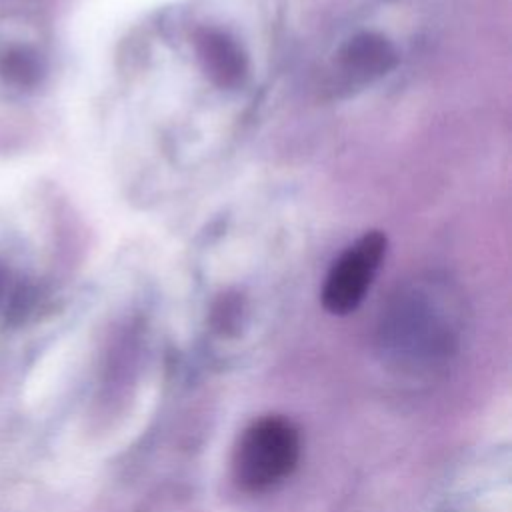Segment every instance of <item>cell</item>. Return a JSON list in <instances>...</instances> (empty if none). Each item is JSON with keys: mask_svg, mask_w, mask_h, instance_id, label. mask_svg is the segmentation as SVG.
<instances>
[{"mask_svg": "<svg viewBox=\"0 0 512 512\" xmlns=\"http://www.w3.org/2000/svg\"><path fill=\"white\" fill-rule=\"evenodd\" d=\"M450 294L436 282H416L396 294L382 324L384 340L408 354L436 352L452 338Z\"/></svg>", "mask_w": 512, "mask_h": 512, "instance_id": "6da1fadb", "label": "cell"}, {"mask_svg": "<svg viewBox=\"0 0 512 512\" xmlns=\"http://www.w3.org/2000/svg\"><path fill=\"white\" fill-rule=\"evenodd\" d=\"M298 454L300 442L292 424L282 418H264L240 438L234 472L246 490L262 492L280 484L294 470Z\"/></svg>", "mask_w": 512, "mask_h": 512, "instance_id": "7a4b0ae2", "label": "cell"}, {"mask_svg": "<svg viewBox=\"0 0 512 512\" xmlns=\"http://www.w3.org/2000/svg\"><path fill=\"white\" fill-rule=\"evenodd\" d=\"M386 252V236L382 232H366L332 264L324 288L322 304L332 314H348L358 308L366 296L380 262Z\"/></svg>", "mask_w": 512, "mask_h": 512, "instance_id": "3957f363", "label": "cell"}, {"mask_svg": "<svg viewBox=\"0 0 512 512\" xmlns=\"http://www.w3.org/2000/svg\"><path fill=\"white\" fill-rule=\"evenodd\" d=\"M394 44L376 32H362L350 38L338 54L342 72L354 82H370L396 66Z\"/></svg>", "mask_w": 512, "mask_h": 512, "instance_id": "277c9868", "label": "cell"}, {"mask_svg": "<svg viewBox=\"0 0 512 512\" xmlns=\"http://www.w3.org/2000/svg\"><path fill=\"white\" fill-rule=\"evenodd\" d=\"M42 56L36 48L16 38L0 40V88L28 92L42 78Z\"/></svg>", "mask_w": 512, "mask_h": 512, "instance_id": "5b68a950", "label": "cell"}, {"mask_svg": "<svg viewBox=\"0 0 512 512\" xmlns=\"http://www.w3.org/2000/svg\"><path fill=\"white\" fill-rule=\"evenodd\" d=\"M200 52L210 76L218 84L234 86L240 82L246 70V60L234 40L226 38L222 32H208L202 38Z\"/></svg>", "mask_w": 512, "mask_h": 512, "instance_id": "8992f818", "label": "cell"}, {"mask_svg": "<svg viewBox=\"0 0 512 512\" xmlns=\"http://www.w3.org/2000/svg\"><path fill=\"white\" fill-rule=\"evenodd\" d=\"M4 288H6V274H4V270H2V266H0V298H2V294H4Z\"/></svg>", "mask_w": 512, "mask_h": 512, "instance_id": "52a82bcc", "label": "cell"}]
</instances>
